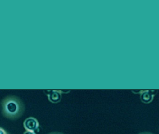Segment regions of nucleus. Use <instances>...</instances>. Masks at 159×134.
Returning a JSON list of instances; mask_svg holds the SVG:
<instances>
[{
    "label": "nucleus",
    "mask_w": 159,
    "mask_h": 134,
    "mask_svg": "<svg viewBox=\"0 0 159 134\" xmlns=\"http://www.w3.org/2000/svg\"><path fill=\"white\" fill-rule=\"evenodd\" d=\"M23 134H36L34 132H29V131H26V132H24Z\"/></svg>",
    "instance_id": "423d86ee"
},
{
    "label": "nucleus",
    "mask_w": 159,
    "mask_h": 134,
    "mask_svg": "<svg viewBox=\"0 0 159 134\" xmlns=\"http://www.w3.org/2000/svg\"><path fill=\"white\" fill-rule=\"evenodd\" d=\"M60 91L52 90L48 95V99L49 101L52 103H57L61 99V94Z\"/></svg>",
    "instance_id": "20e7f679"
},
{
    "label": "nucleus",
    "mask_w": 159,
    "mask_h": 134,
    "mask_svg": "<svg viewBox=\"0 0 159 134\" xmlns=\"http://www.w3.org/2000/svg\"><path fill=\"white\" fill-rule=\"evenodd\" d=\"M138 134H154L150 132H143L140 133Z\"/></svg>",
    "instance_id": "0eeeda50"
},
{
    "label": "nucleus",
    "mask_w": 159,
    "mask_h": 134,
    "mask_svg": "<svg viewBox=\"0 0 159 134\" xmlns=\"http://www.w3.org/2000/svg\"><path fill=\"white\" fill-rule=\"evenodd\" d=\"M23 127L26 131L35 132V131L39 128V123L35 118L30 117L24 121Z\"/></svg>",
    "instance_id": "f03ea898"
},
{
    "label": "nucleus",
    "mask_w": 159,
    "mask_h": 134,
    "mask_svg": "<svg viewBox=\"0 0 159 134\" xmlns=\"http://www.w3.org/2000/svg\"><path fill=\"white\" fill-rule=\"evenodd\" d=\"M0 134H10L7 131H6L4 129L0 127Z\"/></svg>",
    "instance_id": "39448f33"
},
{
    "label": "nucleus",
    "mask_w": 159,
    "mask_h": 134,
    "mask_svg": "<svg viewBox=\"0 0 159 134\" xmlns=\"http://www.w3.org/2000/svg\"><path fill=\"white\" fill-rule=\"evenodd\" d=\"M48 134H64L62 133L59 132H53L50 133Z\"/></svg>",
    "instance_id": "6e6552de"
},
{
    "label": "nucleus",
    "mask_w": 159,
    "mask_h": 134,
    "mask_svg": "<svg viewBox=\"0 0 159 134\" xmlns=\"http://www.w3.org/2000/svg\"><path fill=\"white\" fill-rule=\"evenodd\" d=\"M140 99L144 104H148L153 101L157 91L154 90H140Z\"/></svg>",
    "instance_id": "7ed1b4c3"
},
{
    "label": "nucleus",
    "mask_w": 159,
    "mask_h": 134,
    "mask_svg": "<svg viewBox=\"0 0 159 134\" xmlns=\"http://www.w3.org/2000/svg\"><path fill=\"white\" fill-rule=\"evenodd\" d=\"M1 105L2 115L11 120L18 119L25 112V105L23 101L16 95L6 96L1 101Z\"/></svg>",
    "instance_id": "f257e3e1"
}]
</instances>
